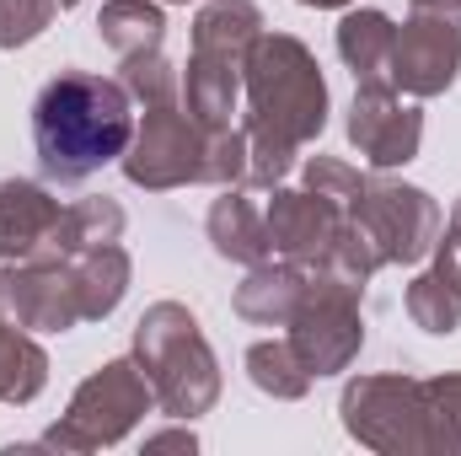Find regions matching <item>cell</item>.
Segmentation results:
<instances>
[{
  "mask_svg": "<svg viewBox=\"0 0 461 456\" xmlns=\"http://www.w3.org/2000/svg\"><path fill=\"white\" fill-rule=\"evenodd\" d=\"M134 140V97L123 81L59 70L32 103V145L49 183H86L108 161H123Z\"/></svg>",
  "mask_w": 461,
  "mask_h": 456,
  "instance_id": "cell-1",
  "label": "cell"
},
{
  "mask_svg": "<svg viewBox=\"0 0 461 456\" xmlns=\"http://www.w3.org/2000/svg\"><path fill=\"white\" fill-rule=\"evenodd\" d=\"M241 97H247V118L290 145H312L328 123V81L317 54L290 38V32H258V43L247 49L241 65Z\"/></svg>",
  "mask_w": 461,
  "mask_h": 456,
  "instance_id": "cell-2",
  "label": "cell"
},
{
  "mask_svg": "<svg viewBox=\"0 0 461 456\" xmlns=\"http://www.w3.org/2000/svg\"><path fill=\"white\" fill-rule=\"evenodd\" d=\"M134 360L156 392V408L172 419H199L221 403V365L199 317L183 301H156L134 323Z\"/></svg>",
  "mask_w": 461,
  "mask_h": 456,
  "instance_id": "cell-3",
  "label": "cell"
},
{
  "mask_svg": "<svg viewBox=\"0 0 461 456\" xmlns=\"http://www.w3.org/2000/svg\"><path fill=\"white\" fill-rule=\"evenodd\" d=\"M150 408H156V392L140 360H108L76 387L65 419L43 435V446L49 451H103V446H118Z\"/></svg>",
  "mask_w": 461,
  "mask_h": 456,
  "instance_id": "cell-4",
  "label": "cell"
},
{
  "mask_svg": "<svg viewBox=\"0 0 461 456\" xmlns=\"http://www.w3.org/2000/svg\"><path fill=\"white\" fill-rule=\"evenodd\" d=\"M344 430L381 456H429V408L424 381L413 376H359L344 387Z\"/></svg>",
  "mask_w": 461,
  "mask_h": 456,
  "instance_id": "cell-5",
  "label": "cell"
},
{
  "mask_svg": "<svg viewBox=\"0 0 461 456\" xmlns=\"http://www.w3.org/2000/svg\"><path fill=\"white\" fill-rule=\"evenodd\" d=\"M359 296L344 279L312 269V285H306V301L301 312L290 317V349L301 354V365L317 376H339L354 365L359 343H365V317H359Z\"/></svg>",
  "mask_w": 461,
  "mask_h": 456,
  "instance_id": "cell-6",
  "label": "cell"
},
{
  "mask_svg": "<svg viewBox=\"0 0 461 456\" xmlns=\"http://www.w3.org/2000/svg\"><path fill=\"white\" fill-rule=\"evenodd\" d=\"M365 236L375 242V252H381V263H424L429 252H435V242H440V205L424 194V188H413V183H392V178H365V194L354 199V210H348Z\"/></svg>",
  "mask_w": 461,
  "mask_h": 456,
  "instance_id": "cell-7",
  "label": "cell"
},
{
  "mask_svg": "<svg viewBox=\"0 0 461 456\" xmlns=\"http://www.w3.org/2000/svg\"><path fill=\"white\" fill-rule=\"evenodd\" d=\"M204 140H210V129H199L177 103L145 108V118L134 123L129 150H123V178L134 188H150V194L204 183Z\"/></svg>",
  "mask_w": 461,
  "mask_h": 456,
  "instance_id": "cell-8",
  "label": "cell"
},
{
  "mask_svg": "<svg viewBox=\"0 0 461 456\" xmlns=\"http://www.w3.org/2000/svg\"><path fill=\"white\" fill-rule=\"evenodd\" d=\"M0 317L22 333H70L76 323H86L70 258L0 263Z\"/></svg>",
  "mask_w": 461,
  "mask_h": 456,
  "instance_id": "cell-9",
  "label": "cell"
},
{
  "mask_svg": "<svg viewBox=\"0 0 461 456\" xmlns=\"http://www.w3.org/2000/svg\"><path fill=\"white\" fill-rule=\"evenodd\" d=\"M456 70H461V11L419 5L397 27L392 87L408 92V97H440V92H451Z\"/></svg>",
  "mask_w": 461,
  "mask_h": 456,
  "instance_id": "cell-10",
  "label": "cell"
},
{
  "mask_svg": "<svg viewBox=\"0 0 461 456\" xmlns=\"http://www.w3.org/2000/svg\"><path fill=\"white\" fill-rule=\"evenodd\" d=\"M348 145L375 167V172H392V167H408L424 145V114L413 103H397V87L386 81H365L348 103Z\"/></svg>",
  "mask_w": 461,
  "mask_h": 456,
  "instance_id": "cell-11",
  "label": "cell"
},
{
  "mask_svg": "<svg viewBox=\"0 0 461 456\" xmlns=\"http://www.w3.org/2000/svg\"><path fill=\"white\" fill-rule=\"evenodd\" d=\"M263 226H268V247L285 263L317 269L333 247V236L344 226V210L317 199L312 188H274V199L263 205Z\"/></svg>",
  "mask_w": 461,
  "mask_h": 456,
  "instance_id": "cell-12",
  "label": "cell"
},
{
  "mask_svg": "<svg viewBox=\"0 0 461 456\" xmlns=\"http://www.w3.org/2000/svg\"><path fill=\"white\" fill-rule=\"evenodd\" d=\"M306 285H312V269L301 263H252L247 279L236 285V317L252 323V328H290V317L301 312L306 301Z\"/></svg>",
  "mask_w": 461,
  "mask_h": 456,
  "instance_id": "cell-13",
  "label": "cell"
},
{
  "mask_svg": "<svg viewBox=\"0 0 461 456\" xmlns=\"http://www.w3.org/2000/svg\"><path fill=\"white\" fill-rule=\"evenodd\" d=\"M59 199L43 188V183H27V178H11L0 183V258L5 263H22V258H38L49 231L59 221Z\"/></svg>",
  "mask_w": 461,
  "mask_h": 456,
  "instance_id": "cell-14",
  "label": "cell"
},
{
  "mask_svg": "<svg viewBox=\"0 0 461 456\" xmlns=\"http://www.w3.org/2000/svg\"><path fill=\"white\" fill-rule=\"evenodd\" d=\"M210 247L226 258V263H241V269H252V263H268L274 258V247H268V226H263V210L247 199V188L236 183L226 188L215 205H210Z\"/></svg>",
  "mask_w": 461,
  "mask_h": 456,
  "instance_id": "cell-15",
  "label": "cell"
},
{
  "mask_svg": "<svg viewBox=\"0 0 461 456\" xmlns=\"http://www.w3.org/2000/svg\"><path fill=\"white\" fill-rule=\"evenodd\" d=\"M247 65V59H241ZM241 65L215 59V54H188L183 70V114L199 129H226L236 103H241Z\"/></svg>",
  "mask_w": 461,
  "mask_h": 456,
  "instance_id": "cell-16",
  "label": "cell"
},
{
  "mask_svg": "<svg viewBox=\"0 0 461 456\" xmlns=\"http://www.w3.org/2000/svg\"><path fill=\"white\" fill-rule=\"evenodd\" d=\"M392 49H397V22L375 5L348 11L339 22V59L354 70V81H386L392 87Z\"/></svg>",
  "mask_w": 461,
  "mask_h": 456,
  "instance_id": "cell-17",
  "label": "cell"
},
{
  "mask_svg": "<svg viewBox=\"0 0 461 456\" xmlns=\"http://www.w3.org/2000/svg\"><path fill=\"white\" fill-rule=\"evenodd\" d=\"M70 274H76L81 317H86V323H103L118 301H123L134 263H129V252H123L118 242H103V247H86V252H76V258H70Z\"/></svg>",
  "mask_w": 461,
  "mask_h": 456,
  "instance_id": "cell-18",
  "label": "cell"
},
{
  "mask_svg": "<svg viewBox=\"0 0 461 456\" xmlns=\"http://www.w3.org/2000/svg\"><path fill=\"white\" fill-rule=\"evenodd\" d=\"M263 32V11L252 0H204V11L194 16V54H215V59H247V49Z\"/></svg>",
  "mask_w": 461,
  "mask_h": 456,
  "instance_id": "cell-19",
  "label": "cell"
},
{
  "mask_svg": "<svg viewBox=\"0 0 461 456\" xmlns=\"http://www.w3.org/2000/svg\"><path fill=\"white\" fill-rule=\"evenodd\" d=\"M123 236V210H118L113 199H76V205H65L59 210V221L49 231V242H43V252L38 258H76V252H86V247H103V242H118Z\"/></svg>",
  "mask_w": 461,
  "mask_h": 456,
  "instance_id": "cell-20",
  "label": "cell"
},
{
  "mask_svg": "<svg viewBox=\"0 0 461 456\" xmlns=\"http://www.w3.org/2000/svg\"><path fill=\"white\" fill-rule=\"evenodd\" d=\"M97 38L113 49L118 59H134V54L161 49L167 16H161L156 0H108V5L97 11Z\"/></svg>",
  "mask_w": 461,
  "mask_h": 456,
  "instance_id": "cell-21",
  "label": "cell"
},
{
  "mask_svg": "<svg viewBox=\"0 0 461 456\" xmlns=\"http://www.w3.org/2000/svg\"><path fill=\"white\" fill-rule=\"evenodd\" d=\"M43 387H49L43 343L11 323H0V403H32Z\"/></svg>",
  "mask_w": 461,
  "mask_h": 456,
  "instance_id": "cell-22",
  "label": "cell"
},
{
  "mask_svg": "<svg viewBox=\"0 0 461 456\" xmlns=\"http://www.w3.org/2000/svg\"><path fill=\"white\" fill-rule=\"evenodd\" d=\"M247 376L258 392L279 397V403H295L312 392V370L301 365V354L290 349V339H263L247 349Z\"/></svg>",
  "mask_w": 461,
  "mask_h": 456,
  "instance_id": "cell-23",
  "label": "cell"
},
{
  "mask_svg": "<svg viewBox=\"0 0 461 456\" xmlns=\"http://www.w3.org/2000/svg\"><path fill=\"white\" fill-rule=\"evenodd\" d=\"M408 317H413L424 333L451 339V333L461 328V285L429 263V269L408 285Z\"/></svg>",
  "mask_w": 461,
  "mask_h": 456,
  "instance_id": "cell-24",
  "label": "cell"
},
{
  "mask_svg": "<svg viewBox=\"0 0 461 456\" xmlns=\"http://www.w3.org/2000/svg\"><path fill=\"white\" fill-rule=\"evenodd\" d=\"M118 81H123V92H129L134 103H145V108L177 103V92H183V76H177V65H172L161 49L123 59V76H118Z\"/></svg>",
  "mask_w": 461,
  "mask_h": 456,
  "instance_id": "cell-25",
  "label": "cell"
},
{
  "mask_svg": "<svg viewBox=\"0 0 461 456\" xmlns=\"http://www.w3.org/2000/svg\"><path fill=\"white\" fill-rule=\"evenodd\" d=\"M429 408V456H461V376L424 381Z\"/></svg>",
  "mask_w": 461,
  "mask_h": 456,
  "instance_id": "cell-26",
  "label": "cell"
},
{
  "mask_svg": "<svg viewBox=\"0 0 461 456\" xmlns=\"http://www.w3.org/2000/svg\"><path fill=\"white\" fill-rule=\"evenodd\" d=\"M301 178H306V188L317 194V199H328V205H339V210H354V199L365 194V172H354L348 161L339 156H312L306 167H301Z\"/></svg>",
  "mask_w": 461,
  "mask_h": 456,
  "instance_id": "cell-27",
  "label": "cell"
},
{
  "mask_svg": "<svg viewBox=\"0 0 461 456\" xmlns=\"http://www.w3.org/2000/svg\"><path fill=\"white\" fill-rule=\"evenodd\" d=\"M204 183H221V188L247 183V129L241 123L210 129V140H204Z\"/></svg>",
  "mask_w": 461,
  "mask_h": 456,
  "instance_id": "cell-28",
  "label": "cell"
},
{
  "mask_svg": "<svg viewBox=\"0 0 461 456\" xmlns=\"http://www.w3.org/2000/svg\"><path fill=\"white\" fill-rule=\"evenodd\" d=\"M59 16V0H0V49H22L49 32Z\"/></svg>",
  "mask_w": 461,
  "mask_h": 456,
  "instance_id": "cell-29",
  "label": "cell"
},
{
  "mask_svg": "<svg viewBox=\"0 0 461 456\" xmlns=\"http://www.w3.org/2000/svg\"><path fill=\"white\" fill-rule=\"evenodd\" d=\"M435 269L440 274H451L461 285V199H456V210H451V221H446V231H440V242H435Z\"/></svg>",
  "mask_w": 461,
  "mask_h": 456,
  "instance_id": "cell-30",
  "label": "cell"
},
{
  "mask_svg": "<svg viewBox=\"0 0 461 456\" xmlns=\"http://www.w3.org/2000/svg\"><path fill=\"white\" fill-rule=\"evenodd\" d=\"M199 435L194 430H161V435H145V451H194Z\"/></svg>",
  "mask_w": 461,
  "mask_h": 456,
  "instance_id": "cell-31",
  "label": "cell"
},
{
  "mask_svg": "<svg viewBox=\"0 0 461 456\" xmlns=\"http://www.w3.org/2000/svg\"><path fill=\"white\" fill-rule=\"evenodd\" d=\"M301 5H317V11H339V5H354V0H301Z\"/></svg>",
  "mask_w": 461,
  "mask_h": 456,
  "instance_id": "cell-32",
  "label": "cell"
},
{
  "mask_svg": "<svg viewBox=\"0 0 461 456\" xmlns=\"http://www.w3.org/2000/svg\"><path fill=\"white\" fill-rule=\"evenodd\" d=\"M413 5H440V11H446V0H413Z\"/></svg>",
  "mask_w": 461,
  "mask_h": 456,
  "instance_id": "cell-33",
  "label": "cell"
},
{
  "mask_svg": "<svg viewBox=\"0 0 461 456\" xmlns=\"http://www.w3.org/2000/svg\"><path fill=\"white\" fill-rule=\"evenodd\" d=\"M446 11H461V0H446Z\"/></svg>",
  "mask_w": 461,
  "mask_h": 456,
  "instance_id": "cell-34",
  "label": "cell"
},
{
  "mask_svg": "<svg viewBox=\"0 0 461 456\" xmlns=\"http://www.w3.org/2000/svg\"><path fill=\"white\" fill-rule=\"evenodd\" d=\"M65 5H76V0H59V11H65Z\"/></svg>",
  "mask_w": 461,
  "mask_h": 456,
  "instance_id": "cell-35",
  "label": "cell"
},
{
  "mask_svg": "<svg viewBox=\"0 0 461 456\" xmlns=\"http://www.w3.org/2000/svg\"><path fill=\"white\" fill-rule=\"evenodd\" d=\"M0 323H5V317H0Z\"/></svg>",
  "mask_w": 461,
  "mask_h": 456,
  "instance_id": "cell-36",
  "label": "cell"
},
{
  "mask_svg": "<svg viewBox=\"0 0 461 456\" xmlns=\"http://www.w3.org/2000/svg\"><path fill=\"white\" fill-rule=\"evenodd\" d=\"M183 5H188V0H183Z\"/></svg>",
  "mask_w": 461,
  "mask_h": 456,
  "instance_id": "cell-37",
  "label": "cell"
}]
</instances>
